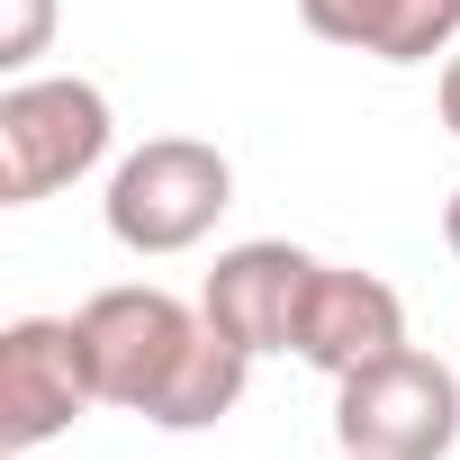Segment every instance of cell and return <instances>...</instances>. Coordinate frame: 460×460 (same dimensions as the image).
<instances>
[{
    "mask_svg": "<svg viewBox=\"0 0 460 460\" xmlns=\"http://www.w3.org/2000/svg\"><path fill=\"white\" fill-rule=\"evenodd\" d=\"M109 91L82 73H19L0 91V208H37L109 163Z\"/></svg>",
    "mask_w": 460,
    "mask_h": 460,
    "instance_id": "3",
    "label": "cell"
},
{
    "mask_svg": "<svg viewBox=\"0 0 460 460\" xmlns=\"http://www.w3.org/2000/svg\"><path fill=\"white\" fill-rule=\"evenodd\" d=\"M55 46V0H0V73H28Z\"/></svg>",
    "mask_w": 460,
    "mask_h": 460,
    "instance_id": "9",
    "label": "cell"
},
{
    "mask_svg": "<svg viewBox=\"0 0 460 460\" xmlns=\"http://www.w3.org/2000/svg\"><path fill=\"white\" fill-rule=\"evenodd\" d=\"M235 208V163H226L208 136H145L118 172H109V235L136 262H172L190 244L217 235V217Z\"/></svg>",
    "mask_w": 460,
    "mask_h": 460,
    "instance_id": "2",
    "label": "cell"
},
{
    "mask_svg": "<svg viewBox=\"0 0 460 460\" xmlns=\"http://www.w3.org/2000/svg\"><path fill=\"white\" fill-rule=\"evenodd\" d=\"M298 19L370 64H433L460 46V0H298Z\"/></svg>",
    "mask_w": 460,
    "mask_h": 460,
    "instance_id": "8",
    "label": "cell"
},
{
    "mask_svg": "<svg viewBox=\"0 0 460 460\" xmlns=\"http://www.w3.org/2000/svg\"><path fill=\"white\" fill-rule=\"evenodd\" d=\"M442 244H451V262H460V190L442 199Z\"/></svg>",
    "mask_w": 460,
    "mask_h": 460,
    "instance_id": "11",
    "label": "cell"
},
{
    "mask_svg": "<svg viewBox=\"0 0 460 460\" xmlns=\"http://www.w3.org/2000/svg\"><path fill=\"white\" fill-rule=\"evenodd\" d=\"M388 352H406V298L379 271L316 262V289H307V316H298V361L325 370V379H352Z\"/></svg>",
    "mask_w": 460,
    "mask_h": 460,
    "instance_id": "7",
    "label": "cell"
},
{
    "mask_svg": "<svg viewBox=\"0 0 460 460\" xmlns=\"http://www.w3.org/2000/svg\"><path fill=\"white\" fill-rule=\"evenodd\" d=\"M442 127H451V136H460V46H451V55H442Z\"/></svg>",
    "mask_w": 460,
    "mask_h": 460,
    "instance_id": "10",
    "label": "cell"
},
{
    "mask_svg": "<svg viewBox=\"0 0 460 460\" xmlns=\"http://www.w3.org/2000/svg\"><path fill=\"white\" fill-rule=\"evenodd\" d=\"M334 442L352 460H451L460 451V370L406 343V352L334 379Z\"/></svg>",
    "mask_w": 460,
    "mask_h": 460,
    "instance_id": "4",
    "label": "cell"
},
{
    "mask_svg": "<svg viewBox=\"0 0 460 460\" xmlns=\"http://www.w3.org/2000/svg\"><path fill=\"white\" fill-rule=\"evenodd\" d=\"M82 352H91V388L118 415H145L163 433H208L244 406L253 352L235 334H217L208 307L154 289V280H118L82 298Z\"/></svg>",
    "mask_w": 460,
    "mask_h": 460,
    "instance_id": "1",
    "label": "cell"
},
{
    "mask_svg": "<svg viewBox=\"0 0 460 460\" xmlns=\"http://www.w3.org/2000/svg\"><path fill=\"white\" fill-rule=\"evenodd\" d=\"M91 406L100 388H91V352L73 316H19L0 334V442L10 451H46Z\"/></svg>",
    "mask_w": 460,
    "mask_h": 460,
    "instance_id": "5",
    "label": "cell"
},
{
    "mask_svg": "<svg viewBox=\"0 0 460 460\" xmlns=\"http://www.w3.org/2000/svg\"><path fill=\"white\" fill-rule=\"evenodd\" d=\"M343 460H352V451H343Z\"/></svg>",
    "mask_w": 460,
    "mask_h": 460,
    "instance_id": "13",
    "label": "cell"
},
{
    "mask_svg": "<svg viewBox=\"0 0 460 460\" xmlns=\"http://www.w3.org/2000/svg\"><path fill=\"white\" fill-rule=\"evenodd\" d=\"M307 289H316V253L307 244H226L199 307L217 334H235L253 361L262 352H298V316H307Z\"/></svg>",
    "mask_w": 460,
    "mask_h": 460,
    "instance_id": "6",
    "label": "cell"
},
{
    "mask_svg": "<svg viewBox=\"0 0 460 460\" xmlns=\"http://www.w3.org/2000/svg\"><path fill=\"white\" fill-rule=\"evenodd\" d=\"M10 460H37V451H10Z\"/></svg>",
    "mask_w": 460,
    "mask_h": 460,
    "instance_id": "12",
    "label": "cell"
}]
</instances>
